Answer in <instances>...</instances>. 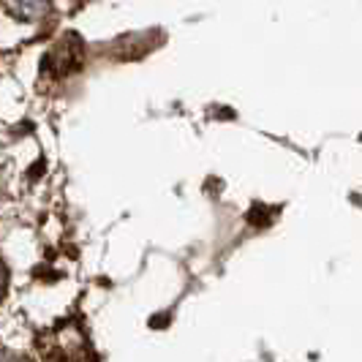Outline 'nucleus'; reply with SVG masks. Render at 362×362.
I'll return each mask as SVG.
<instances>
[{
    "mask_svg": "<svg viewBox=\"0 0 362 362\" xmlns=\"http://www.w3.org/2000/svg\"><path fill=\"white\" fill-rule=\"evenodd\" d=\"M8 6H11V11L22 19L41 17V14L47 11V0H8Z\"/></svg>",
    "mask_w": 362,
    "mask_h": 362,
    "instance_id": "f257e3e1",
    "label": "nucleus"
}]
</instances>
